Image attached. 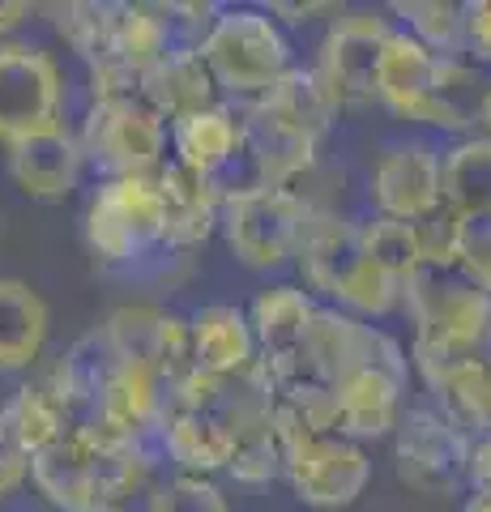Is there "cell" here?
I'll list each match as a JSON object with an SVG mask.
<instances>
[{
  "instance_id": "obj_1",
  "label": "cell",
  "mask_w": 491,
  "mask_h": 512,
  "mask_svg": "<svg viewBox=\"0 0 491 512\" xmlns=\"http://www.w3.org/2000/svg\"><path fill=\"white\" fill-rule=\"evenodd\" d=\"M299 282L308 291L359 320H380L402 312V282L385 274L359 239V222L346 214L312 210L299 244Z\"/></svg>"
},
{
  "instance_id": "obj_2",
  "label": "cell",
  "mask_w": 491,
  "mask_h": 512,
  "mask_svg": "<svg viewBox=\"0 0 491 512\" xmlns=\"http://www.w3.org/2000/svg\"><path fill=\"white\" fill-rule=\"evenodd\" d=\"M82 244L94 265L112 274H141L167 261L163 192L154 175L133 180H99L82 210Z\"/></svg>"
},
{
  "instance_id": "obj_3",
  "label": "cell",
  "mask_w": 491,
  "mask_h": 512,
  "mask_svg": "<svg viewBox=\"0 0 491 512\" xmlns=\"http://www.w3.org/2000/svg\"><path fill=\"white\" fill-rule=\"evenodd\" d=\"M201 56L223 99L235 107L265 99L291 69H299L291 30L265 5H223L210 35L201 39Z\"/></svg>"
},
{
  "instance_id": "obj_4",
  "label": "cell",
  "mask_w": 491,
  "mask_h": 512,
  "mask_svg": "<svg viewBox=\"0 0 491 512\" xmlns=\"http://www.w3.org/2000/svg\"><path fill=\"white\" fill-rule=\"evenodd\" d=\"M73 124L94 184L158 175L171 163V124L141 94L133 99H86L82 116Z\"/></svg>"
},
{
  "instance_id": "obj_5",
  "label": "cell",
  "mask_w": 491,
  "mask_h": 512,
  "mask_svg": "<svg viewBox=\"0 0 491 512\" xmlns=\"http://www.w3.org/2000/svg\"><path fill=\"white\" fill-rule=\"evenodd\" d=\"M308 214V201L291 188H240L227 192L218 239L248 274H282L299 261Z\"/></svg>"
},
{
  "instance_id": "obj_6",
  "label": "cell",
  "mask_w": 491,
  "mask_h": 512,
  "mask_svg": "<svg viewBox=\"0 0 491 512\" xmlns=\"http://www.w3.org/2000/svg\"><path fill=\"white\" fill-rule=\"evenodd\" d=\"M69 120V77L52 47L0 43V150Z\"/></svg>"
},
{
  "instance_id": "obj_7",
  "label": "cell",
  "mask_w": 491,
  "mask_h": 512,
  "mask_svg": "<svg viewBox=\"0 0 491 512\" xmlns=\"http://www.w3.org/2000/svg\"><path fill=\"white\" fill-rule=\"evenodd\" d=\"M389 9H342V18L329 22L325 39L316 43L312 69L338 99V107H363L376 103L380 90V60L393 35Z\"/></svg>"
},
{
  "instance_id": "obj_8",
  "label": "cell",
  "mask_w": 491,
  "mask_h": 512,
  "mask_svg": "<svg viewBox=\"0 0 491 512\" xmlns=\"http://www.w3.org/2000/svg\"><path fill=\"white\" fill-rule=\"evenodd\" d=\"M282 483L312 512H342L368 491L372 457L346 436H308L282 448Z\"/></svg>"
},
{
  "instance_id": "obj_9",
  "label": "cell",
  "mask_w": 491,
  "mask_h": 512,
  "mask_svg": "<svg viewBox=\"0 0 491 512\" xmlns=\"http://www.w3.org/2000/svg\"><path fill=\"white\" fill-rule=\"evenodd\" d=\"M470 461L474 440L432 406L406 410L402 427L393 431V466L419 495H457L470 487Z\"/></svg>"
},
{
  "instance_id": "obj_10",
  "label": "cell",
  "mask_w": 491,
  "mask_h": 512,
  "mask_svg": "<svg viewBox=\"0 0 491 512\" xmlns=\"http://www.w3.org/2000/svg\"><path fill=\"white\" fill-rule=\"evenodd\" d=\"M372 214L423 222L445 210V150L427 141H389L368 167Z\"/></svg>"
},
{
  "instance_id": "obj_11",
  "label": "cell",
  "mask_w": 491,
  "mask_h": 512,
  "mask_svg": "<svg viewBox=\"0 0 491 512\" xmlns=\"http://www.w3.org/2000/svg\"><path fill=\"white\" fill-rule=\"evenodd\" d=\"M5 175L26 201L65 205L90 175L77 124L65 120V124H52L43 133H30L22 141H13V146H5Z\"/></svg>"
},
{
  "instance_id": "obj_12",
  "label": "cell",
  "mask_w": 491,
  "mask_h": 512,
  "mask_svg": "<svg viewBox=\"0 0 491 512\" xmlns=\"http://www.w3.org/2000/svg\"><path fill=\"white\" fill-rule=\"evenodd\" d=\"M406 380H410V355L368 363L346 380H338L334 384L338 436L355 444L389 440L406 419Z\"/></svg>"
},
{
  "instance_id": "obj_13",
  "label": "cell",
  "mask_w": 491,
  "mask_h": 512,
  "mask_svg": "<svg viewBox=\"0 0 491 512\" xmlns=\"http://www.w3.org/2000/svg\"><path fill=\"white\" fill-rule=\"evenodd\" d=\"M316 312H321V299L304 282H269L252 295L248 320L261 346V363L274 380L304 376V346L316 325Z\"/></svg>"
},
{
  "instance_id": "obj_14",
  "label": "cell",
  "mask_w": 491,
  "mask_h": 512,
  "mask_svg": "<svg viewBox=\"0 0 491 512\" xmlns=\"http://www.w3.org/2000/svg\"><path fill=\"white\" fill-rule=\"evenodd\" d=\"M167 406H171V384L163 380V372L150 367V363H141V359H124V355L112 350L107 372L99 380V397H94L90 419L116 427V431H124V436L154 440V431H158V423H163Z\"/></svg>"
},
{
  "instance_id": "obj_15",
  "label": "cell",
  "mask_w": 491,
  "mask_h": 512,
  "mask_svg": "<svg viewBox=\"0 0 491 512\" xmlns=\"http://www.w3.org/2000/svg\"><path fill=\"white\" fill-rule=\"evenodd\" d=\"M163 192V227H167V252L193 256L223 231V205L227 192L218 180H205L197 171H184L180 163H167L154 175Z\"/></svg>"
},
{
  "instance_id": "obj_16",
  "label": "cell",
  "mask_w": 491,
  "mask_h": 512,
  "mask_svg": "<svg viewBox=\"0 0 491 512\" xmlns=\"http://www.w3.org/2000/svg\"><path fill=\"white\" fill-rule=\"evenodd\" d=\"M188 325H193V367L201 376L235 380L261 363L257 333L240 303H201L188 312Z\"/></svg>"
},
{
  "instance_id": "obj_17",
  "label": "cell",
  "mask_w": 491,
  "mask_h": 512,
  "mask_svg": "<svg viewBox=\"0 0 491 512\" xmlns=\"http://www.w3.org/2000/svg\"><path fill=\"white\" fill-rule=\"evenodd\" d=\"M30 491L47 504V512H73V508L103 504V474H99L94 444L73 427L60 444L30 457Z\"/></svg>"
},
{
  "instance_id": "obj_18",
  "label": "cell",
  "mask_w": 491,
  "mask_h": 512,
  "mask_svg": "<svg viewBox=\"0 0 491 512\" xmlns=\"http://www.w3.org/2000/svg\"><path fill=\"white\" fill-rule=\"evenodd\" d=\"M244 158V111L218 103L188 120L171 124V163L223 184Z\"/></svg>"
},
{
  "instance_id": "obj_19",
  "label": "cell",
  "mask_w": 491,
  "mask_h": 512,
  "mask_svg": "<svg viewBox=\"0 0 491 512\" xmlns=\"http://www.w3.org/2000/svg\"><path fill=\"white\" fill-rule=\"evenodd\" d=\"M158 457L163 466H171V474H197V478H218L227 474L235 444L227 436V427L205 410H188L171 402L163 423L154 431Z\"/></svg>"
},
{
  "instance_id": "obj_20",
  "label": "cell",
  "mask_w": 491,
  "mask_h": 512,
  "mask_svg": "<svg viewBox=\"0 0 491 512\" xmlns=\"http://www.w3.org/2000/svg\"><path fill=\"white\" fill-rule=\"evenodd\" d=\"M52 312L26 278L0 274V376H30L47 359Z\"/></svg>"
},
{
  "instance_id": "obj_21",
  "label": "cell",
  "mask_w": 491,
  "mask_h": 512,
  "mask_svg": "<svg viewBox=\"0 0 491 512\" xmlns=\"http://www.w3.org/2000/svg\"><path fill=\"white\" fill-rule=\"evenodd\" d=\"M141 99H146L167 124L227 103L223 90L214 82V73H210V64L201 56V47H180V52H171L167 60H158L154 69L141 77Z\"/></svg>"
},
{
  "instance_id": "obj_22",
  "label": "cell",
  "mask_w": 491,
  "mask_h": 512,
  "mask_svg": "<svg viewBox=\"0 0 491 512\" xmlns=\"http://www.w3.org/2000/svg\"><path fill=\"white\" fill-rule=\"evenodd\" d=\"M248 107H257V111H265V116L299 128V133H308L312 141H325L329 128H334L338 116H342L338 99L329 94V86L321 82V73H316L312 64H299V69H291L274 90L265 94V99L248 103Z\"/></svg>"
},
{
  "instance_id": "obj_23",
  "label": "cell",
  "mask_w": 491,
  "mask_h": 512,
  "mask_svg": "<svg viewBox=\"0 0 491 512\" xmlns=\"http://www.w3.org/2000/svg\"><path fill=\"white\" fill-rule=\"evenodd\" d=\"M171 52H180V47L158 0H116V18H112V60L116 64L146 77Z\"/></svg>"
},
{
  "instance_id": "obj_24",
  "label": "cell",
  "mask_w": 491,
  "mask_h": 512,
  "mask_svg": "<svg viewBox=\"0 0 491 512\" xmlns=\"http://www.w3.org/2000/svg\"><path fill=\"white\" fill-rule=\"evenodd\" d=\"M0 414H5L9 431L18 436V444L26 448L30 457H39L43 448H52L69 436V431L77 427V419L65 410V402L47 389V384L39 376H26L18 380V389H13L5 397V406H0Z\"/></svg>"
},
{
  "instance_id": "obj_25",
  "label": "cell",
  "mask_w": 491,
  "mask_h": 512,
  "mask_svg": "<svg viewBox=\"0 0 491 512\" xmlns=\"http://www.w3.org/2000/svg\"><path fill=\"white\" fill-rule=\"evenodd\" d=\"M427 393L436 397V410L453 427H462L470 440L491 436V355L466 359L449 376H440Z\"/></svg>"
},
{
  "instance_id": "obj_26",
  "label": "cell",
  "mask_w": 491,
  "mask_h": 512,
  "mask_svg": "<svg viewBox=\"0 0 491 512\" xmlns=\"http://www.w3.org/2000/svg\"><path fill=\"white\" fill-rule=\"evenodd\" d=\"M445 205L457 218H491V137H457L445 150Z\"/></svg>"
},
{
  "instance_id": "obj_27",
  "label": "cell",
  "mask_w": 491,
  "mask_h": 512,
  "mask_svg": "<svg viewBox=\"0 0 491 512\" xmlns=\"http://www.w3.org/2000/svg\"><path fill=\"white\" fill-rule=\"evenodd\" d=\"M47 22H52L56 39L86 64L99 69L103 60H112V18L116 0H69V5H43Z\"/></svg>"
},
{
  "instance_id": "obj_28",
  "label": "cell",
  "mask_w": 491,
  "mask_h": 512,
  "mask_svg": "<svg viewBox=\"0 0 491 512\" xmlns=\"http://www.w3.org/2000/svg\"><path fill=\"white\" fill-rule=\"evenodd\" d=\"M389 18L436 56H466V9L453 0H398Z\"/></svg>"
},
{
  "instance_id": "obj_29",
  "label": "cell",
  "mask_w": 491,
  "mask_h": 512,
  "mask_svg": "<svg viewBox=\"0 0 491 512\" xmlns=\"http://www.w3.org/2000/svg\"><path fill=\"white\" fill-rule=\"evenodd\" d=\"M359 239H363V252H368L372 261L398 282H406L415 269H423V244H419L415 222L372 214V218L359 222Z\"/></svg>"
},
{
  "instance_id": "obj_30",
  "label": "cell",
  "mask_w": 491,
  "mask_h": 512,
  "mask_svg": "<svg viewBox=\"0 0 491 512\" xmlns=\"http://www.w3.org/2000/svg\"><path fill=\"white\" fill-rule=\"evenodd\" d=\"M141 512H231V500L214 478L163 474L141 495Z\"/></svg>"
},
{
  "instance_id": "obj_31",
  "label": "cell",
  "mask_w": 491,
  "mask_h": 512,
  "mask_svg": "<svg viewBox=\"0 0 491 512\" xmlns=\"http://www.w3.org/2000/svg\"><path fill=\"white\" fill-rule=\"evenodd\" d=\"M457 274L491 295V218H462V248H457Z\"/></svg>"
},
{
  "instance_id": "obj_32",
  "label": "cell",
  "mask_w": 491,
  "mask_h": 512,
  "mask_svg": "<svg viewBox=\"0 0 491 512\" xmlns=\"http://www.w3.org/2000/svg\"><path fill=\"white\" fill-rule=\"evenodd\" d=\"M26 487H30V453L18 444L5 414H0V504L18 500Z\"/></svg>"
},
{
  "instance_id": "obj_33",
  "label": "cell",
  "mask_w": 491,
  "mask_h": 512,
  "mask_svg": "<svg viewBox=\"0 0 491 512\" xmlns=\"http://www.w3.org/2000/svg\"><path fill=\"white\" fill-rule=\"evenodd\" d=\"M466 9V60L491 69V0H470Z\"/></svg>"
},
{
  "instance_id": "obj_34",
  "label": "cell",
  "mask_w": 491,
  "mask_h": 512,
  "mask_svg": "<svg viewBox=\"0 0 491 512\" xmlns=\"http://www.w3.org/2000/svg\"><path fill=\"white\" fill-rule=\"evenodd\" d=\"M269 13H274V18L282 22V26H308V22H316V18H342V5H291V0H269L265 5Z\"/></svg>"
},
{
  "instance_id": "obj_35",
  "label": "cell",
  "mask_w": 491,
  "mask_h": 512,
  "mask_svg": "<svg viewBox=\"0 0 491 512\" xmlns=\"http://www.w3.org/2000/svg\"><path fill=\"white\" fill-rule=\"evenodd\" d=\"M43 13V5H30V0H0V43L26 39L22 30Z\"/></svg>"
},
{
  "instance_id": "obj_36",
  "label": "cell",
  "mask_w": 491,
  "mask_h": 512,
  "mask_svg": "<svg viewBox=\"0 0 491 512\" xmlns=\"http://www.w3.org/2000/svg\"><path fill=\"white\" fill-rule=\"evenodd\" d=\"M470 491L491 495V436L474 440V461H470Z\"/></svg>"
},
{
  "instance_id": "obj_37",
  "label": "cell",
  "mask_w": 491,
  "mask_h": 512,
  "mask_svg": "<svg viewBox=\"0 0 491 512\" xmlns=\"http://www.w3.org/2000/svg\"><path fill=\"white\" fill-rule=\"evenodd\" d=\"M462 512H491V495H479V491H470V500L462 504Z\"/></svg>"
},
{
  "instance_id": "obj_38",
  "label": "cell",
  "mask_w": 491,
  "mask_h": 512,
  "mask_svg": "<svg viewBox=\"0 0 491 512\" xmlns=\"http://www.w3.org/2000/svg\"><path fill=\"white\" fill-rule=\"evenodd\" d=\"M479 124L487 128L483 137H491V90H487V99H483V111H479Z\"/></svg>"
},
{
  "instance_id": "obj_39",
  "label": "cell",
  "mask_w": 491,
  "mask_h": 512,
  "mask_svg": "<svg viewBox=\"0 0 491 512\" xmlns=\"http://www.w3.org/2000/svg\"><path fill=\"white\" fill-rule=\"evenodd\" d=\"M73 512H129L124 504H90V508H73Z\"/></svg>"
}]
</instances>
